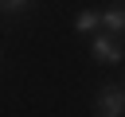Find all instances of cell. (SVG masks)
I'll list each match as a JSON object with an SVG mask.
<instances>
[{"label": "cell", "instance_id": "6da1fadb", "mask_svg": "<svg viewBox=\"0 0 125 117\" xmlns=\"http://www.w3.org/2000/svg\"><path fill=\"white\" fill-rule=\"evenodd\" d=\"M94 109H98V117H125V94H121V86H102Z\"/></svg>", "mask_w": 125, "mask_h": 117}, {"label": "cell", "instance_id": "7a4b0ae2", "mask_svg": "<svg viewBox=\"0 0 125 117\" xmlns=\"http://www.w3.org/2000/svg\"><path fill=\"white\" fill-rule=\"evenodd\" d=\"M90 55H94L98 62H121V58H125V47H121L113 35H98V39L90 43Z\"/></svg>", "mask_w": 125, "mask_h": 117}, {"label": "cell", "instance_id": "3957f363", "mask_svg": "<svg viewBox=\"0 0 125 117\" xmlns=\"http://www.w3.org/2000/svg\"><path fill=\"white\" fill-rule=\"evenodd\" d=\"M102 23H105L109 31H125V4H113V8H105V12H102Z\"/></svg>", "mask_w": 125, "mask_h": 117}, {"label": "cell", "instance_id": "277c9868", "mask_svg": "<svg viewBox=\"0 0 125 117\" xmlns=\"http://www.w3.org/2000/svg\"><path fill=\"white\" fill-rule=\"evenodd\" d=\"M98 23H102V12H94V8L78 12V20H74V27H78V31H94Z\"/></svg>", "mask_w": 125, "mask_h": 117}, {"label": "cell", "instance_id": "5b68a950", "mask_svg": "<svg viewBox=\"0 0 125 117\" xmlns=\"http://www.w3.org/2000/svg\"><path fill=\"white\" fill-rule=\"evenodd\" d=\"M27 8V0H0V12H20Z\"/></svg>", "mask_w": 125, "mask_h": 117}]
</instances>
